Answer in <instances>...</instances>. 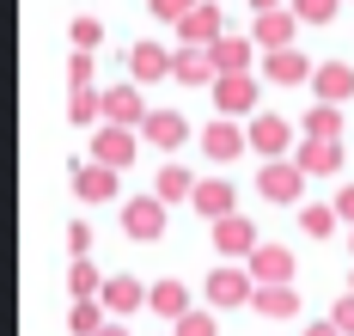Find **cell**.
<instances>
[{"label": "cell", "mask_w": 354, "mask_h": 336, "mask_svg": "<svg viewBox=\"0 0 354 336\" xmlns=\"http://www.w3.org/2000/svg\"><path fill=\"white\" fill-rule=\"evenodd\" d=\"M171 336H220V324H214L202 306H189V312L177 318V330H171Z\"/></svg>", "instance_id": "cell-31"}, {"label": "cell", "mask_w": 354, "mask_h": 336, "mask_svg": "<svg viewBox=\"0 0 354 336\" xmlns=\"http://www.w3.org/2000/svg\"><path fill=\"white\" fill-rule=\"evenodd\" d=\"M293 214H299V232H306V239H330L336 221H342V214H336V202H299Z\"/></svg>", "instance_id": "cell-27"}, {"label": "cell", "mask_w": 354, "mask_h": 336, "mask_svg": "<svg viewBox=\"0 0 354 336\" xmlns=\"http://www.w3.org/2000/svg\"><path fill=\"white\" fill-rule=\"evenodd\" d=\"M104 122H129V129H141V122H147L141 80H122V86H104Z\"/></svg>", "instance_id": "cell-15"}, {"label": "cell", "mask_w": 354, "mask_h": 336, "mask_svg": "<svg viewBox=\"0 0 354 336\" xmlns=\"http://www.w3.org/2000/svg\"><path fill=\"white\" fill-rule=\"evenodd\" d=\"M306 336H342V324H336V318H324V324H306Z\"/></svg>", "instance_id": "cell-39"}, {"label": "cell", "mask_w": 354, "mask_h": 336, "mask_svg": "<svg viewBox=\"0 0 354 336\" xmlns=\"http://www.w3.org/2000/svg\"><path fill=\"white\" fill-rule=\"evenodd\" d=\"M299 135H324V141H342V104H312V111L299 116Z\"/></svg>", "instance_id": "cell-26"}, {"label": "cell", "mask_w": 354, "mask_h": 336, "mask_svg": "<svg viewBox=\"0 0 354 336\" xmlns=\"http://www.w3.org/2000/svg\"><path fill=\"white\" fill-rule=\"evenodd\" d=\"M177 37H183V43H202V49L220 43V37H226V12H220V0H196V6L177 19Z\"/></svg>", "instance_id": "cell-10"}, {"label": "cell", "mask_w": 354, "mask_h": 336, "mask_svg": "<svg viewBox=\"0 0 354 336\" xmlns=\"http://www.w3.org/2000/svg\"><path fill=\"white\" fill-rule=\"evenodd\" d=\"M189 6H196V0H147V12H153V19H183V12H189Z\"/></svg>", "instance_id": "cell-35"}, {"label": "cell", "mask_w": 354, "mask_h": 336, "mask_svg": "<svg viewBox=\"0 0 354 336\" xmlns=\"http://www.w3.org/2000/svg\"><path fill=\"white\" fill-rule=\"evenodd\" d=\"M208 92H214V111L220 116H257V98H263L257 74H220Z\"/></svg>", "instance_id": "cell-7"}, {"label": "cell", "mask_w": 354, "mask_h": 336, "mask_svg": "<svg viewBox=\"0 0 354 336\" xmlns=\"http://www.w3.org/2000/svg\"><path fill=\"white\" fill-rule=\"evenodd\" d=\"M330 202H336V214H342V221L354 226V184H342V189H336V196H330Z\"/></svg>", "instance_id": "cell-38"}, {"label": "cell", "mask_w": 354, "mask_h": 336, "mask_svg": "<svg viewBox=\"0 0 354 336\" xmlns=\"http://www.w3.org/2000/svg\"><path fill=\"white\" fill-rule=\"evenodd\" d=\"M104 312H110L104 299H73L68 330H73V336H98V330H104Z\"/></svg>", "instance_id": "cell-30"}, {"label": "cell", "mask_w": 354, "mask_h": 336, "mask_svg": "<svg viewBox=\"0 0 354 336\" xmlns=\"http://www.w3.org/2000/svg\"><path fill=\"white\" fill-rule=\"evenodd\" d=\"M348 257H354V239H348Z\"/></svg>", "instance_id": "cell-43"}, {"label": "cell", "mask_w": 354, "mask_h": 336, "mask_svg": "<svg viewBox=\"0 0 354 336\" xmlns=\"http://www.w3.org/2000/svg\"><path fill=\"white\" fill-rule=\"evenodd\" d=\"M330 318L342 324V336H354V294H342L336 306H330Z\"/></svg>", "instance_id": "cell-37"}, {"label": "cell", "mask_w": 354, "mask_h": 336, "mask_svg": "<svg viewBox=\"0 0 354 336\" xmlns=\"http://www.w3.org/2000/svg\"><path fill=\"white\" fill-rule=\"evenodd\" d=\"M147 312H153V318H183V312H189V288H183V281H153V294H147Z\"/></svg>", "instance_id": "cell-25"}, {"label": "cell", "mask_w": 354, "mask_h": 336, "mask_svg": "<svg viewBox=\"0 0 354 336\" xmlns=\"http://www.w3.org/2000/svg\"><path fill=\"white\" fill-rule=\"evenodd\" d=\"M306 178H312V171H306L299 159H263V165H257V196L275 202V208H299V202H306Z\"/></svg>", "instance_id": "cell-1"}, {"label": "cell", "mask_w": 354, "mask_h": 336, "mask_svg": "<svg viewBox=\"0 0 354 336\" xmlns=\"http://www.w3.org/2000/svg\"><path fill=\"white\" fill-rule=\"evenodd\" d=\"M312 178H336L342 171V141H324V135H299V153H293Z\"/></svg>", "instance_id": "cell-18"}, {"label": "cell", "mask_w": 354, "mask_h": 336, "mask_svg": "<svg viewBox=\"0 0 354 336\" xmlns=\"http://www.w3.org/2000/svg\"><path fill=\"white\" fill-rule=\"evenodd\" d=\"M135 147H141V135L129 129V122H98V135H92V153L86 159H104V165H135Z\"/></svg>", "instance_id": "cell-8"}, {"label": "cell", "mask_w": 354, "mask_h": 336, "mask_svg": "<svg viewBox=\"0 0 354 336\" xmlns=\"http://www.w3.org/2000/svg\"><path fill=\"white\" fill-rule=\"evenodd\" d=\"M147 294H153V288H147V281H135V275H104V306H110V318H129V312H141L147 306Z\"/></svg>", "instance_id": "cell-19"}, {"label": "cell", "mask_w": 354, "mask_h": 336, "mask_svg": "<svg viewBox=\"0 0 354 336\" xmlns=\"http://www.w3.org/2000/svg\"><path fill=\"white\" fill-rule=\"evenodd\" d=\"M171 80H183V86H214V80H220V68H214V55L202 49V43H177Z\"/></svg>", "instance_id": "cell-21"}, {"label": "cell", "mask_w": 354, "mask_h": 336, "mask_svg": "<svg viewBox=\"0 0 354 336\" xmlns=\"http://www.w3.org/2000/svg\"><path fill=\"white\" fill-rule=\"evenodd\" d=\"M68 251H73V257H92V226H86V221L68 226Z\"/></svg>", "instance_id": "cell-36"}, {"label": "cell", "mask_w": 354, "mask_h": 336, "mask_svg": "<svg viewBox=\"0 0 354 336\" xmlns=\"http://www.w3.org/2000/svg\"><path fill=\"white\" fill-rule=\"evenodd\" d=\"M92 74H98L92 49H73V55H68V86H92Z\"/></svg>", "instance_id": "cell-33"}, {"label": "cell", "mask_w": 354, "mask_h": 336, "mask_svg": "<svg viewBox=\"0 0 354 336\" xmlns=\"http://www.w3.org/2000/svg\"><path fill=\"white\" fill-rule=\"evenodd\" d=\"M116 189H122V171H116V165H104V159H80V165H73V196H80L86 208L116 202Z\"/></svg>", "instance_id": "cell-3"}, {"label": "cell", "mask_w": 354, "mask_h": 336, "mask_svg": "<svg viewBox=\"0 0 354 336\" xmlns=\"http://www.w3.org/2000/svg\"><path fill=\"white\" fill-rule=\"evenodd\" d=\"M202 153H208L214 165H232V159L250 153V129H239V116H214L208 129H202Z\"/></svg>", "instance_id": "cell-5"}, {"label": "cell", "mask_w": 354, "mask_h": 336, "mask_svg": "<svg viewBox=\"0 0 354 336\" xmlns=\"http://www.w3.org/2000/svg\"><path fill=\"white\" fill-rule=\"evenodd\" d=\"M299 25H306V19H299L293 6H269V12H257V19H250V37H257V49L269 55V49H287Z\"/></svg>", "instance_id": "cell-9"}, {"label": "cell", "mask_w": 354, "mask_h": 336, "mask_svg": "<svg viewBox=\"0 0 354 336\" xmlns=\"http://www.w3.org/2000/svg\"><path fill=\"white\" fill-rule=\"evenodd\" d=\"M98 336H129V330H122V324H104V330H98Z\"/></svg>", "instance_id": "cell-41"}, {"label": "cell", "mask_w": 354, "mask_h": 336, "mask_svg": "<svg viewBox=\"0 0 354 336\" xmlns=\"http://www.w3.org/2000/svg\"><path fill=\"white\" fill-rule=\"evenodd\" d=\"M165 208H171V202H159L153 189H147V196H135V202H122V232H129L135 245L165 239Z\"/></svg>", "instance_id": "cell-4"}, {"label": "cell", "mask_w": 354, "mask_h": 336, "mask_svg": "<svg viewBox=\"0 0 354 336\" xmlns=\"http://www.w3.org/2000/svg\"><path fill=\"white\" fill-rule=\"evenodd\" d=\"M263 239H257V226H250V214H226V221H214V251L220 257H250Z\"/></svg>", "instance_id": "cell-16"}, {"label": "cell", "mask_w": 354, "mask_h": 336, "mask_svg": "<svg viewBox=\"0 0 354 336\" xmlns=\"http://www.w3.org/2000/svg\"><path fill=\"white\" fill-rule=\"evenodd\" d=\"M287 6H293V12H299V19H306V25H330V19H336V6H342V0H287Z\"/></svg>", "instance_id": "cell-32"}, {"label": "cell", "mask_w": 354, "mask_h": 336, "mask_svg": "<svg viewBox=\"0 0 354 336\" xmlns=\"http://www.w3.org/2000/svg\"><path fill=\"white\" fill-rule=\"evenodd\" d=\"M68 294L73 299H98V294H104V275H98V263H92V257H73L68 263Z\"/></svg>", "instance_id": "cell-28"}, {"label": "cell", "mask_w": 354, "mask_h": 336, "mask_svg": "<svg viewBox=\"0 0 354 336\" xmlns=\"http://www.w3.org/2000/svg\"><path fill=\"white\" fill-rule=\"evenodd\" d=\"M202 294H208V306H220V312H239V306L257 299V275L239 269V263H220V269H208Z\"/></svg>", "instance_id": "cell-2"}, {"label": "cell", "mask_w": 354, "mask_h": 336, "mask_svg": "<svg viewBox=\"0 0 354 336\" xmlns=\"http://www.w3.org/2000/svg\"><path fill=\"white\" fill-rule=\"evenodd\" d=\"M348 294H354V275H348Z\"/></svg>", "instance_id": "cell-42"}, {"label": "cell", "mask_w": 354, "mask_h": 336, "mask_svg": "<svg viewBox=\"0 0 354 336\" xmlns=\"http://www.w3.org/2000/svg\"><path fill=\"white\" fill-rule=\"evenodd\" d=\"M189 208L214 226V221H226V214H239V189L226 184V178H202V184H196V196H189Z\"/></svg>", "instance_id": "cell-14"}, {"label": "cell", "mask_w": 354, "mask_h": 336, "mask_svg": "<svg viewBox=\"0 0 354 336\" xmlns=\"http://www.w3.org/2000/svg\"><path fill=\"white\" fill-rule=\"evenodd\" d=\"M250 306H257L263 318H275V324H281V318H299V288H293V281H269V288H257Z\"/></svg>", "instance_id": "cell-22"}, {"label": "cell", "mask_w": 354, "mask_h": 336, "mask_svg": "<svg viewBox=\"0 0 354 336\" xmlns=\"http://www.w3.org/2000/svg\"><path fill=\"white\" fill-rule=\"evenodd\" d=\"M98 116H104V92H98V86H73V98H68V122L92 129Z\"/></svg>", "instance_id": "cell-29"}, {"label": "cell", "mask_w": 354, "mask_h": 336, "mask_svg": "<svg viewBox=\"0 0 354 336\" xmlns=\"http://www.w3.org/2000/svg\"><path fill=\"white\" fill-rule=\"evenodd\" d=\"M141 141H147V147H159V153H177L183 141H189V116H183V111H147Z\"/></svg>", "instance_id": "cell-13"}, {"label": "cell", "mask_w": 354, "mask_h": 336, "mask_svg": "<svg viewBox=\"0 0 354 336\" xmlns=\"http://www.w3.org/2000/svg\"><path fill=\"white\" fill-rule=\"evenodd\" d=\"M269 6H287V0H250V12H269Z\"/></svg>", "instance_id": "cell-40"}, {"label": "cell", "mask_w": 354, "mask_h": 336, "mask_svg": "<svg viewBox=\"0 0 354 336\" xmlns=\"http://www.w3.org/2000/svg\"><path fill=\"white\" fill-rule=\"evenodd\" d=\"M171 68H177V49H165V43H135L129 49V80H141V86L171 80Z\"/></svg>", "instance_id": "cell-12"}, {"label": "cell", "mask_w": 354, "mask_h": 336, "mask_svg": "<svg viewBox=\"0 0 354 336\" xmlns=\"http://www.w3.org/2000/svg\"><path fill=\"white\" fill-rule=\"evenodd\" d=\"M73 49H98V43H104V25H98V19H73Z\"/></svg>", "instance_id": "cell-34"}, {"label": "cell", "mask_w": 354, "mask_h": 336, "mask_svg": "<svg viewBox=\"0 0 354 336\" xmlns=\"http://www.w3.org/2000/svg\"><path fill=\"white\" fill-rule=\"evenodd\" d=\"M196 184H202V178H189V165H159V178H153V196H159V202H189V196H196Z\"/></svg>", "instance_id": "cell-24"}, {"label": "cell", "mask_w": 354, "mask_h": 336, "mask_svg": "<svg viewBox=\"0 0 354 336\" xmlns=\"http://www.w3.org/2000/svg\"><path fill=\"white\" fill-rule=\"evenodd\" d=\"M312 92H318L324 104H348V98H354V62H318Z\"/></svg>", "instance_id": "cell-20"}, {"label": "cell", "mask_w": 354, "mask_h": 336, "mask_svg": "<svg viewBox=\"0 0 354 336\" xmlns=\"http://www.w3.org/2000/svg\"><path fill=\"white\" fill-rule=\"evenodd\" d=\"M245 269L257 275V288H269V281H293V269H299V263H293L287 245H257V251L245 257Z\"/></svg>", "instance_id": "cell-17"}, {"label": "cell", "mask_w": 354, "mask_h": 336, "mask_svg": "<svg viewBox=\"0 0 354 336\" xmlns=\"http://www.w3.org/2000/svg\"><path fill=\"white\" fill-rule=\"evenodd\" d=\"M312 74H318V62H312V55H299L293 43L263 55V80H269V86H312Z\"/></svg>", "instance_id": "cell-11"}, {"label": "cell", "mask_w": 354, "mask_h": 336, "mask_svg": "<svg viewBox=\"0 0 354 336\" xmlns=\"http://www.w3.org/2000/svg\"><path fill=\"white\" fill-rule=\"evenodd\" d=\"M208 55H214V68H220V74H250L257 37H232V31H226L220 43H208Z\"/></svg>", "instance_id": "cell-23"}, {"label": "cell", "mask_w": 354, "mask_h": 336, "mask_svg": "<svg viewBox=\"0 0 354 336\" xmlns=\"http://www.w3.org/2000/svg\"><path fill=\"white\" fill-rule=\"evenodd\" d=\"M250 153L257 159H287L293 153V122L281 111H257L250 116Z\"/></svg>", "instance_id": "cell-6"}]
</instances>
